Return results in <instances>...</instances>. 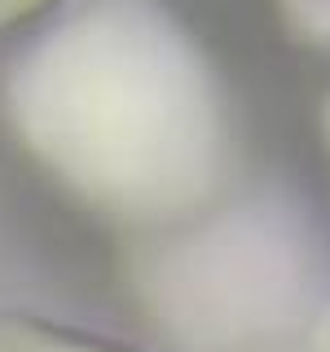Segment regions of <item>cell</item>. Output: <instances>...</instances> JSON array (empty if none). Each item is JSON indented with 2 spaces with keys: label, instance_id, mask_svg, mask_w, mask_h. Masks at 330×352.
Masks as SVG:
<instances>
[{
  "label": "cell",
  "instance_id": "cell-1",
  "mask_svg": "<svg viewBox=\"0 0 330 352\" xmlns=\"http://www.w3.org/2000/svg\"><path fill=\"white\" fill-rule=\"evenodd\" d=\"M27 119L53 159L119 198H172L203 172L207 97L181 49L137 18H93L27 75Z\"/></svg>",
  "mask_w": 330,
  "mask_h": 352
},
{
  "label": "cell",
  "instance_id": "cell-2",
  "mask_svg": "<svg viewBox=\"0 0 330 352\" xmlns=\"http://www.w3.org/2000/svg\"><path fill=\"white\" fill-rule=\"evenodd\" d=\"M36 5H44V0H0V27L14 22V18H22V14H31Z\"/></svg>",
  "mask_w": 330,
  "mask_h": 352
}]
</instances>
